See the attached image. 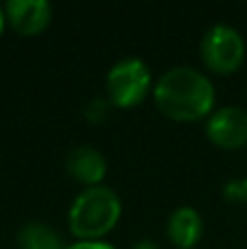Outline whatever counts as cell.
<instances>
[{"label": "cell", "mask_w": 247, "mask_h": 249, "mask_svg": "<svg viewBox=\"0 0 247 249\" xmlns=\"http://www.w3.org/2000/svg\"><path fill=\"white\" fill-rule=\"evenodd\" d=\"M66 173L86 188L101 186L107 175V160L99 149L90 144L72 146L66 155Z\"/></svg>", "instance_id": "obj_7"}, {"label": "cell", "mask_w": 247, "mask_h": 249, "mask_svg": "<svg viewBox=\"0 0 247 249\" xmlns=\"http://www.w3.org/2000/svg\"><path fill=\"white\" fill-rule=\"evenodd\" d=\"M206 138L214 146L236 151L247 146V109L241 105L217 107L204 123Z\"/></svg>", "instance_id": "obj_5"}, {"label": "cell", "mask_w": 247, "mask_h": 249, "mask_svg": "<svg viewBox=\"0 0 247 249\" xmlns=\"http://www.w3.org/2000/svg\"><path fill=\"white\" fill-rule=\"evenodd\" d=\"M223 199L230 203H247V177H232L223 184Z\"/></svg>", "instance_id": "obj_11"}, {"label": "cell", "mask_w": 247, "mask_h": 249, "mask_svg": "<svg viewBox=\"0 0 247 249\" xmlns=\"http://www.w3.org/2000/svg\"><path fill=\"white\" fill-rule=\"evenodd\" d=\"M18 247L20 249H66L61 234L55 228L42 221H29L18 232Z\"/></svg>", "instance_id": "obj_9"}, {"label": "cell", "mask_w": 247, "mask_h": 249, "mask_svg": "<svg viewBox=\"0 0 247 249\" xmlns=\"http://www.w3.org/2000/svg\"><path fill=\"white\" fill-rule=\"evenodd\" d=\"M4 26H7V13H4V7H0V35L4 33Z\"/></svg>", "instance_id": "obj_14"}, {"label": "cell", "mask_w": 247, "mask_h": 249, "mask_svg": "<svg viewBox=\"0 0 247 249\" xmlns=\"http://www.w3.org/2000/svg\"><path fill=\"white\" fill-rule=\"evenodd\" d=\"M204 236V219L193 206H179L169 214L166 238L175 249H195Z\"/></svg>", "instance_id": "obj_8"}, {"label": "cell", "mask_w": 247, "mask_h": 249, "mask_svg": "<svg viewBox=\"0 0 247 249\" xmlns=\"http://www.w3.org/2000/svg\"><path fill=\"white\" fill-rule=\"evenodd\" d=\"M66 249H116V247L107 241H74Z\"/></svg>", "instance_id": "obj_12"}, {"label": "cell", "mask_w": 247, "mask_h": 249, "mask_svg": "<svg viewBox=\"0 0 247 249\" xmlns=\"http://www.w3.org/2000/svg\"><path fill=\"white\" fill-rule=\"evenodd\" d=\"M151 68L138 57L121 59L107 70L105 96L116 109H134L149 94H153Z\"/></svg>", "instance_id": "obj_3"}, {"label": "cell", "mask_w": 247, "mask_h": 249, "mask_svg": "<svg viewBox=\"0 0 247 249\" xmlns=\"http://www.w3.org/2000/svg\"><path fill=\"white\" fill-rule=\"evenodd\" d=\"M131 249H160V247H158V243L151 241V238H142V241H136L134 245H131Z\"/></svg>", "instance_id": "obj_13"}, {"label": "cell", "mask_w": 247, "mask_h": 249, "mask_svg": "<svg viewBox=\"0 0 247 249\" xmlns=\"http://www.w3.org/2000/svg\"><path fill=\"white\" fill-rule=\"evenodd\" d=\"M112 103L107 101V96H94L83 105V118L90 124H101L107 121L109 112H112Z\"/></svg>", "instance_id": "obj_10"}, {"label": "cell", "mask_w": 247, "mask_h": 249, "mask_svg": "<svg viewBox=\"0 0 247 249\" xmlns=\"http://www.w3.org/2000/svg\"><path fill=\"white\" fill-rule=\"evenodd\" d=\"M245 39L234 26L230 24H214L201 37L199 55L206 70L212 74H234L241 70L245 61Z\"/></svg>", "instance_id": "obj_4"}, {"label": "cell", "mask_w": 247, "mask_h": 249, "mask_svg": "<svg viewBox=\"0 0 247 249\" xmlns=\"http://www.w3.org/2000/svg\"><path fill=\"white\" fill-rule=\"evenodd\" d=\"M158 112L175 123H199L214 112L217 90L212 79L193 66H173L153 86Z\"/></svg>", "instance_id": "obj_1"}, {"label": "cell", "mask_w": 247, "mask_h": 249, "mask_svg": "<svg viewBox=\"0 0 247 249\" xmlns=\"http://www.w3.org/2000/svg\"><path fill=\"white\" fill-rule=\"evenodd\" d=\"M123 216V201L109 186L83 188L68 210V230L77 241H105Z\"/></svg>", "instance_id": "obj_2"}, {"label": "cell", "mask_w": 247, "mask_h": 249, "mask_svg": "<svg viewBox=\"0 0 247 249\" xmlns=\"http://www.w3.org/2000/svg\"><path fill=\"white\" fill-rule=\"evenodd\" d=\"M4 13L7 24L22 37L42 35L53 22V7L46 0H9Z\"/></svg>", "instance_id": "obj_6"}]
</instances>
